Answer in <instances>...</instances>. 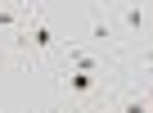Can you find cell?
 <instances>
[{"label": "cell", "mask_w": 153, "mask_h": 113, "mask_svg": "<svg viewBox=\"0 0 153 113\" xmlns=\"http://www.w3.org/2000/svg\"><path fill=\"white\" fill-rule=\"evenodd\" d=\"M68 68L72 72H99V59L90 50H68Z\"/></svg>", "instance_id": "3"}, {"label": "cell", "mask_w": 153, "mask_h": 113, "mask_svg": "<svg viewBox=\"0 0 153 113\" xmlns=\"http://www.w3.org/2000/svg\"><path fill=\"white\" fill-rule=\"evenodd\" d=\"M23 36H27L36 50H50V45H54V27H50V23H36V18L23 27Z\"/></svg>", "instance_id": "2"}, {"label": "cell", "mask_w": 153, "mask_h": 113, "mask_svg": "<svg viewBox=\"0 0 153 113\" xmlns=\"http://www.w3.org/2000/svg\"><path fill=\"white\" fill-rule=\"evenodd\" d=\"M95 86H99V72H72V68L63 72V90L68 95H90Z\"/></svg>", "instance_id": "1"}, {"label": "cell", "mask_w": 153, "mask_h": 113, "mask_svg": "<svg viewBox=\"0 0 153 113\" xmlns=\"http://www.w3.org/2000/svg\"><path fill=\"white\" fill-rule=\"evenodd\" d=\"M50 113H68V108H50Z\"/></svg>", "instance_id": "7"}, {"label": "cell", "mask_w": 153, "mask_h": 113, "mask_svg": "<svg viewBox=\"0 0 153 113\" xmlns=\"http://www.w3.org/2000/svg\"><path fill=\"white\" fill-rule=\"evenodd\" d=\"M95 113H108V108H95Z\"/></svg>", "instance_id": "8"}, {"label": "cell", "mask_w": 153, "mask_h": 113, "mask_svg": "<svg viewBox=\"0 0 153 113\" xmlns=\"http://www.w3.org/2000/svg\"><path fill=\"white\" fill-rule=\"evenodd\" d=\"M86 32H90V45H108V41H113V27H108L104 18H90Z\"/></svg>", "instance_id": "4"}, {"label": "cell", "mask_w": 153, "mask_h": 113, "mask_svg": "<svg viewBox=\"0 0 153 113\" xmlns=\"http://www.w3.org/2000/svg\"><path fill=\"white\" fill-rule=\"evenodd\" d=\"M122 18H126V27H135V32H144V23H149V18H144V5H126Z\"/></svg>", "instance_id": "5"}, {"label": "cell", "mask_w": 153, "mask_h": 113, "mask_svg": "<svg viewBox=\"0 0 153 113\" xmlns=\"http://www.w3.org/2000/svg\"><path fill=\"white\" fill-rule=\"evenodd\" d=\"M144 72H149V77H153V59H149V63H144Z\"/></svg>", "instance_id": "6"}]
</instances>
